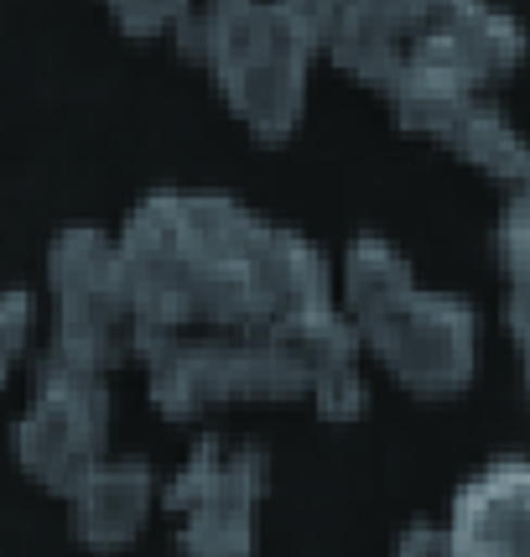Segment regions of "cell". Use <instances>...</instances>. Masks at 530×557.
Listing matches in <instances>:
<instances>
[{
	"label": "cell",
	"instance_id": "30bf717a",
	"mask_svg": "<svg viewBox=\"0 0 530 557\" xmlns=\"http://www.w3.org/2000/svg\"><path fill=\"white\" fill-rule=\"evenodd\" d=\"M453 553H530V459H494L442 516Z\"/></svg>",
	"mask_w": 530,
	"mask_h": 557
},
{
	"label": "cell",
	"instance_id": "44dd1931",
	"mask_svg": "<svg viewBox=\"0 0 530 557\" xmlns=\"http://www.w3.org/2000/svg\"><path fill=\"white\" fill-rule=\"evenodd\" d=\"M509 198H526V203H530V162H526V172H520V183L509 188Z\"/></svg>",
	"mask_w": 530,
	"mask_h": 557
},
{
	"label": "cell",
	"instance_id": "9c48e42d",
	"mask_svg": "<svg viewBox=\"0 0 530 557\" xmlns=\"http://www.w3.org/2000/svg\"><path fill=\"white\" fill-rule=\"evenodd\" d=\"M437 0H343L333 32L323 42V58L359 78L364 89L386 95L406 69L411 37L427 26Z\"/></svg>",
	"mask_w": 530,
	"mask_h": 557
},
{
	"label": "cell",
	"instance_id": "7c38bea8",
	"mask_svg": "<svg viewBox=\"0 0 530 557\" xmlns=\"http://www.w3.org/2000/svg\"><path fill=\"white\" fill-rule=\"evenodd\" d=\"M416 287H421V282H416V267L406 261V250L395 240H386V235H354L333 267L338 308L354 318L359 329L369 318L390 313L395 302H406Z\"/></svg>",
	"mask_w": 530,
	"mask_h": 557
},
{
	"label": "cell",
	"instance_id": "5bb4252c",
	"mask_svg": "<svg viewBox=\"0 0 530 557\" xmlns=\"http://www.w3.org/2000/svg\"><path fill=\"white\" fill-rule=\"evenodd\" d=\"M380 99H390V115H395L401 131H416V136L442 141V131L458 121L468 99H479V89L463 84L458 73H447V69H437V63H427V58H411L406 52L401 78H395Z\"/></svg>",
	"mask_w": 530,
	"mask_h": 557
},
{
	"label": "cell",
	"instance_id": "5b68a950",
	"mask_svg": "<svg viewBox=\"0 0 530 557\" xmlns=\"http://www.w3.org/2000/svg\"><path fill=\"white\" fill-rule=\"evenodd\" d=\"M364 355L386 370L390 381L421 401H453L474 386L483 360L479 308L453 292L416 287L390 313L369 318L359 329Z\"/></svg>",
	"mask_w": 530,
	"mask_h": 557
},
{
	"label": "cell",
	"instance_id": "d6986e66",
	"mask_svg": "<svg viewBox=\"0 0 530 557\" xmlns=\"http://www.w3.org/2000/svg\"><path fill=\"white\" fill-rule=\"evenodd\" d=\"M281 5H287V11H296V16L313 26L323 42H328V32H333V22H338V11H343V0H281Z\"/></svg>",
	"mask_w": 530,
	"mask_h": 557
},
{
	"label": "cell",
	"instance_id": "ba28073f",
	"mask_svg": "<svg viewBox=\"0 0 530 557\" xmlns=\"http://www.w3.org/2000/svg\"><path fill=\"white\" fill-rule=\"evenodd\" d=\"M530 32L500 0H437L427 26L411 37V58L458 73L474 89H494L526 63Z\"/></svg>",
	"mask_w": 530,
	"mask_h": 557
},
{
	"label": "cell",
	"instance_id": "8992f818",
	"mask_svg": "<svg viewBox=\"0 0 530 557\" xmlns=\"http://www.w3.org/2000/svg\"><path fill=\"white\" fill-rule=\"evenodd\" d=\"M11 454L37 490L68 500L78 480L110 454V370L48 360L26 412L16 417Z\"/></svg>",
	"mask_w": 530,
	"mask_h": 557
},
{
	"label": "cell",
	"instance_id": "6da1fadb",
	"mask_svg": "<svg viewBox=\"0 0 530 557\" xmlns=\"http://www.w3.org/2000/svg\"><path fill=\"white\" fill-rule=\"evenodd\" d=\"M115 240L136 302V344L188 329H265L333 297L323 245L229 194L156 188L130 209Z\"/></svg>",
	"mask_w": 530,
	"mask_h": 557
},
{
	"label": "cell",
	"instance_id": "ffe728a7",
	"mask_svg": "<svg viewBox=\"0 0 530 557\" xmlns=\"http://www.w3.org/2000/svg\"><path fill=\"white\" fill-rule=\"evenodd\" d=\"M401 553H453L447 521L442 527H411V532H401Z\"/></svg>",
	"mask_w": 530,
	"mask_h": 557
},
{
	"label": "cell",
	"instance_id": "4fadbf2b",
	"mask_svg": "<svg viewBox=\"0 0 530 557\" xmlns=\"http://www.w3.org/2000/svg\"><path fill=\"white\" fill-rule=\"evenodd\" d=\"M442 146H447L458 162H468L474 172L505 183V188L520 183V172H526V162H530V136L509 121L489 95L463 104V115L442 131Z\"/></svg>",
	"mask_w": 530,
	"mask_h": 557
},
{
	"label": "cell",
	"instance_id": "7402d4cb",
	"mask_svg": "<svg viewBox=\"0 0 530 557\" xmlns=\"http://www.w3.org/2000/svg\"><path fill=\"white\" fill-rule=\"evenodd\" d=\"M515 349H520V375H526V396H530V339L515 344Z\"/></svg>",
	"mask_w": 530,
	"mask_h": 557
},
{
	"label": "cell",
	"instance_id": "52a82bcc",
	"mask_svg": "<svg viewBox=\"0 0 530 557\" xmlns=\"http://www.w3.org/2000/svg\"><path fill=\"white\" fill-rule=\"evenodd\" d=\"M265 474L261 448L203 437L162 490V510L177 516V542L188 553H250Z\"/></svg>",
	"mask_w": 530,
	"mask_h": 557
},
{
	"label": "cell",
	"instance_id": "9a60e30c",
	"mask_svg": "<svg viewBox=\"0 0 530 557\" xmlns=\"http://www.w3.org/2000/svg\"><path fill=\"white\" fill-rule=\"evenodd\" d=\"M125 37H177L198 0H99Z\"/></svg>",
	"mask_w": 530,
	"mask_h": 557
},
{
	"label": "cell",
	"instance_id": "3957f363",
	"mask_svg": "<svg viewBox=\"0 0 530 557\" xmlns=\"http://www.w3.org/2000/svg\"><path fill=\"white\" fill-rule=\"evenodd\" d=\"M146 364V396L172 422H193L244 401H296L302 375L281 360L265 329H188L136 344Z\"/></svg>",
	"mask_w": 530,
	"mask_h": 557
},
{
	"label": "cell",
	"instance_id": "ac0fdd59",
	"mask_svg": "<svg viewBox=\"0 0 530 557\" xmlns=\"http://www.w3.org/2000/svg\"><path fill=\"white\" fill-rule=\"evenodd\" d=\"M500 271L505 282H526L530 287V203L509 198L500 214Z\"/></svg>",
	"mask_w": 530,
	"mask_h": 557
},
{
	"label": "cell",
	"instance_id": "7a4b0ae2",
	"mask_svg": "<svg viewBox=\"0 0 530 557\" xmlns=\"http://www.w3.org/2000/svg\"><path fill=\"white\" fill-rule=\"evenodd\" d=\"M172 42L214 78L218 99L255 141L281 146L296 131L323 37L281 0H198Z\"/></svg>",
	"mask_w": 530,
	"mask_h": 557
},
{
	"label": "cell",
	"instance_id": "2e32d148",
	"mask_svg": "<svg viewBox=\"0 0 530 557\" xmlns=\"http://www.w3.org/2000/svg\"><path fill=\"white\" fill-rule=\"evenodd\" d=\"M37 329V297L31 292H0V386L16 375V364L26 360V344Z\"/></svg>",
	"mask_w": 530,
	"mask_h": 557
},
{
	"label": "cell",
	"instance_id": "277c9868",
	"mask_svg": "<svg viewBox=\"0 0 530 557\" xmlns=\"http://www.w3.org/2000/svg\"><path fill=\"white\" fill-rule=\"evenodd\" d=\"M52 349L48 360L115 370L136 344V302L125 282L121 240L99 224H68L48 245Z\"/></svg>",
	"mask_w": 530,
	"mask_h": 557
},
{
	"label": "cell",
	"instance_id": "e0dca14e",
	"mask_svg": "<svg viewBox=\"0 0 530 557\" xmlns=\"http://www.w3.org/2000/svg\"><path fill=\"white\" fill-rule=\"evenodd\" d=\"M307 396H313L317 417H328V422H359L364 407H369L364 364H349V370H333V375H323V381H317Z\"/></svg>",
	"mask_w": 530,
	"mask_h": 557
},
{
	"label": "cell",
	"instance_id": "8fae6325",
	"mask_svg": "<svg viewBox=\"0 0 530 557\" xmlns=\"http://www.w3.org/2000/svg\"><path fill=\"white\" fill-rule=\"evenodd\" d=\"M63 506H68V527L78 542L125 547V542L141 536L151 510L162 506V490H156V474L146 459H110L104 454Z\"/></svg>",
	"mask_w": 530,
	"mask_h": 557
}]
</instances>
